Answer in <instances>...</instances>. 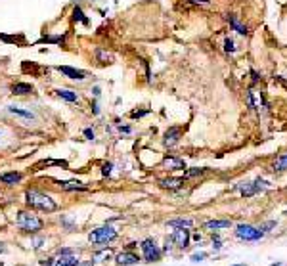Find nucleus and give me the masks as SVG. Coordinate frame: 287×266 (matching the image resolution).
<instances>
[{"mask_svg":"<svg viewBox=\"0 0 287 266\" xmlns=\"http://www.w3.org/2000/svg\"><path fill=\"white\" fill-rule=\"evenodd\" d=\"M142 251H144V258H146L148 262H155V260H159L161 258L159 247L155 245L153 239H146V241H142Z\"/></svg>","mask_w":287,"mask_h":266,"instance_id":"5","label":"nucleus"},{"mask_svg":"<svg viewBox=\"0 0 287 266\" xmlns=\"http://www.w3.org/2000/svg\"><path fill=\"white\" fill-rule=\"evenodd\" d=\"M235 266H241V264H235Z\"/></svg>","mask_w":287,"mask_h":266,"instance_id":"35","label":"nucleus"},{"mask_svg":"<svg viewBox=\"0 0 287 266\" xmlns=\"http://www.w3.org/2000/svg\"><path fill=\"white\" fill-rule=\"evenodd\" d=\"M62 188L67 190V192H71V190H86V186L83 182L79 180H69V182H62Z\"/></svg>","mask_w":287,"mask_h":266,"instance_id":"19","label":"nucleus"},{"mask_svg":"<svg viewBox=\"0 0 287 266\" xmlns=\"http://www.w3.org/2000/svg\"><path fill=\"white\" fill-rule=\"evenodd\" d=\"M115 260H117L119 266H130V264H136L140 258L138 255H134V253H130V251H125V253H119Z\"/></svg>","mask_w":287,"mask_h":266,"instance_id":"9","label":"nucleus"},{"mask_svg":"<svg viewBox=\"0 0 287 266\" xmlns=\"http://www.w3.org/2000/svg\"><path fill=\"white\" fill-rule=\"evenodd\" d=\"M111 169H113V165H111V163H106V165L102 167V172H104V174H109V172H111Z\"/></svg>","mask_w":287,"mask_h":266,"instance_id":"28","label":"nucleus"},{"mask_svg":"<svg viewBox=\"0 0 287 266\" xmlns=\"http://www.w3.org/2000/svg\"><path fill=\"white\" fill-rule=\"evenodd\" d=\"M117 237V230L113 226H102V228H96L94 232H90L88 235V241L90 243H109Z\"/></svg>","mask_w":287,"mask_h":266,"instance_id":"3","label":"nucleus"},{"mask_svg":"<svg viewBox=\"0 0 287 266\" xmlns=\"http://www.w3.org/2000/svg\"><path fill=\"white\" fill-rule=\"evenodd\" d=\"M8 111L14 113V115H20V117L27 119V121H35V115H33L31 111H25V109H20V107H14V106L8 107Z\"/></svg>","mask_w":287,"mask_h":266,"instance_id":"18","label":"nucleus"},{"mask_svg":"<svg viewBox=\"0 0 287 266\" xmlns=\"http://www.w3.org/2000/svg\"><path fill=\"white\" fill-rule=\"evenodd\" d=\"M163 165L167 167V169H186V165H184V161L180 159H174V157H165V161H163Z\"/></svg>","mask_w":287,"mask_h":266,"instance_id":"16","label":"nucleus"},{"mask_svg":"<svg viewBox=\"0 0 287 266\" xmlns=\"http://www.w3.org/2000/svg\"><path fill=\"white\" fill-rule=\"evenodd\" d=\"M235 234H237L239 239H245V241H256V239H260L264 235V232L260 228L249 226V224H239L237 230H235Z\"/></svg>","mask_w":287,"mask_h":266,"instance_id":"4","label":"nucleus"},{"mask_svg":"<svg viewBox=\"0 0 287 266\" xmlns=\"http://www.w3.org/2000/svg\"><path fill=\"white\" fill-rule=\"evenodd\" d=\"M230 226H232L230 220H209V222H205L207 230H222V228H230Z\"/></svg>","mask_w":287,"mask_h":266,"instance_id":"15","label":"nucleus"},{"mask_svg":"<svg viewBox=\"0 0 287 266\" xmlns=\"http://www.w3.org/2000/svg\"><path fill=\"white\" fill-rule=\"evenodd\" d=\"M2 251H4V245L0 243V253H2Z\"/></svg>","mask_w":287,"mask_h":266,"instance_id":"34","label":"nucleus"},{"mask_svg":"<svg viewBox=\"0 0 287 266\" xmlns=\"http://www.w3.org/2000/svg\"><path fill=\"white\" fill-rule=\"evenodd\" d=\"M92 264H94V262H92V260H88V262H85L83 266H92Z\"/></svg>","mask_w":287,"mask_h":266,"instance_id":"33","label":"nucleus"},{"mask_svg":"<svg viewBox=\"0 0 287 266\" xmlns=\"http://www.w3.org/2000/svg\"><path fill=\"white\" fill-rule=\"evenodd\" d=\"M56 94L60 98H64L67 102H77V94L71 92V90H65V88H60V90H56Z\"/></svg>","mask_w":287,"mask_h":266,"instance_id":"21","label":"nucleus"},{"mask_svg":"<svg viewBox=\"0 0 287 266\" xmlns=\"http://www.w3.org/2000/svg\"><path fill=\"white\" fill-rule=\"evenodd\" d=\"M274 170H287V153L274 161Z\"/></svg>","mask_w":287,"mask_h":266,"instance_id":"23","label":"nucleus"},{"mask_svg":"<svg viewBox=\"0 0 287 266\" xmlns=\"http://www.w3.org/2000/svg\"><path fill=\"white\" fill-rule=\"evenodd\" d=\"M224 48H226V52H234L235 50L234 41H232V39H226V41H224Z\"/></svg>","mask_w":287,"mask_h":266,"instance_id":"25","label":"nucleus"},{"mask_svg":"<svg viewBox=\"0 0 287 266\" xmlns=\"http://www.w3.org/2000/svg\"><path fill=\"white\" fill-rule=\"evenodd\" d=\"M266 188V182L262 180H255V182H245L239 186V190H241V195L245 197H251V195H255L256 192H260V190H264Z\"/></svg>","mask_w":287,"mask_h":266,"instance_id":"6","label":"nucleus"},{"mask_svg":"<svg viewBox=\"0 0 287 266\" xmlns=\"http://www.w3.org/2000/svg\"><path fill=\"white\" fill-rule=\"evenodd\" d=\"M203 169H193V170H188L186 172V178H191V176H197V174H201Z\"/></svg>","mask_w":287,"mask_h":266,"instance_id":"27","label":"nucleus"},{"mask_svg":"<svg viewBox=\"0 0 287 266\" xmlns=\"http://www.w3.org/2000/svg\"><path fill=\"white\" fill-rule=\"evenodd\" d=\"M191 2H195V4H209L211 0H191Z\"/></svg>","mask_w":287,"mask_h":266,"instance_id":"31","label":"nucleus"},{"mask_svg":"<svg viewBox=\"0 0 287 266\" xmlns=\"http://www.w3.org/2000/svg\"><path fill=\"white\" fill-rule=\"evenodd\" d=\"M41 266H52V258H48V260H44Z\"/></svg>","mask_w":287,"mask_h":266,"instance_id":"32","label":"nucleus"},{"mask_svg":"<svg viewBox=\"0 0 287 266\" xmlns=\"http://www.w3.org/2000/svg\"><path fill=\"white\" fill-rule=\"evenodd\" d=\"M169 226L170 228H191L193 220L191 218H176V220H170Z\"/></svg>","mask_w":287,"mask_h":266,"instance_id":"20","label":"nucleus"},{"mask_svg":"<svg viewBox=\"0 0 287 266\" xmlns=\"http://www.w3.org/2000/svg\"><path fill=\"white\" fill-rule=\"evenodd\" d=\"M180 136H182V130L178 127L169 128V130L165 132V144H167V146H174V144L180 140Z\"/></svg>","mask_w":287,"mask_h":266,"instance_id":"10","label":"nucleus"},{"mask_svg":"<svg viewBox=\"0 0 287 266\" xmlns=\"http://www.w3.org/2000/svg\"><path fill=\"white\" fill-rule=\"evenodd\" d=\"M172 241L178 245V247H188L190 243V230L188 228H176L174 234H172Z\"/></svg>","mask_w":287,"mask_h":266,"instance_id":"7","label":"nucleus"},{"mask_svg":"<svg viewBox=\"0 0 287 266\" xmlns=\"http://www.w3.org/2000/svg\"><path fill=\"white\" fill-rule=\"evenodd\" d=\"M18 226L20 230L27 232V234H37L43 230V220L33 213H27V211H20L18 213Z\"/></svg>","mask_w":287,"mask_h":266,"instance_id":"2","label":"nucleus"},{"mask_svg":"<svg viewBox=\"0 0 287 266\" xmlns=\"http://www.w3.org/2000/svg\"><path fill=\"white\" fill-rule=\"evenodd\" d=\"M191 258H193V260H195V262H197V260H199V258H205V255H203V253H199V255H193V256H191Z\"/></svg>","mask_w":287,"mask_h":266,"instance_id":"30","label":"nucleus"},{"mask_svg":"<svg viewBox=\"0 0 287 266\" xmlns=\"http://www.w3.org/2000/svg\"><path fill=\"white\" fill-rule=\"evenodd\" d=\"M226 22L230 23V25H232V29H234V31H237L239 35H247V27H245L243 23H239V20H237L235 16L228 14V16H226Z\"/></svg>","mask_w":287,"mask_h":266,"instance_id":"12","label":"nucleus"},{"mask_svg":"<svg viewBox=\"0 0 287 266\" xmlns=\"http://www.w3.org/2000/svg\"><path fill=\"white\" fill-rule=\"evenodd\" d=\"M25 197H27V203H29L31 207H35V209H41V211H46V213H52V211L58 209V205H56V201H54L52 197L43 192L27 190Z\"/></svg>","mask_w":287,"mask_h":266,"instance_id":"1","label":"nucleus"},{"mask_svg":"<svg viewBox=\"0 0 287 266\" xmlns=\"http://www.w3.org/2000/svg\"><path fill=\"white\" fill-rule=\"evenodd\" d=\"M182 178H163V180H159V184L163 186V188H169V190H176V188H180L182 186Z\"/></svg>","mask_w":287,"mask_h":266,"instance_id":"17","label":"nucleus"},{"mask_svg":"<svg viewBox=\"0 0 287 266\" xmlns=\"http://www.w3.org/2000/svg\"><path fill=\"white\" fill-rule=\"evenodd\" d=\"M20 180H22V172H6V174L0 176V182H4L8 186H14V184H18Z\"/></svg>","mask_w":287,"mask_h":266,"instance_id":"14","label":"nucleus"},{"mask_svg":"<svg viewBox=\"0 0 287 266\" xmlns=\"http://www.w3.org/2000/svg\"><path fill=\"white\" fill-rule=\"evenodd\" d=\"M58 71L65 77H69V79H75V81H83L86 79V73L85 71H81V69H75V67H69V65H60L58 67Z\"/></svg>","mask_w":287,"mask_h":266,"instance_id":"8","label":"nucleus"},{"mask_svg":"<svg viewBox=\"0 0 287 266\" xmlns=\"http://www.w3.org/2000/svg\"><path fill=\"white\" fill-rule=\"evenodd\" d=\"M12 92L18 94V96H25V94H31L33 86L27 85V83H16V85L12 86Z\"/></svg>","mask_w":287,"mask_h":266,"instance_id":"13","label":"nucleus"},{"mask_svg":"<svg viewBox=\"0 0 287 266\" xmlns=\"http://www.w3.org/2000/svg\"><path fill=\"white\" fill-rule=\"evenodd\" d=\"M85 136H86V138H90V140H92V138H94V132H92L90 128H86V130H85Z\"/></svg>","mask_w":287,"mask_h":266,"instance_id":"29","label":"nucleus"},{"mask_svg":"<svg viewBox=\"0 0 287 266\" xmlns=\"http://www.w3.org/2000/svg\"><path fill=\"white\" fill-rule=\"evenodd\" d=\"M56 266H79V260L73 253H67V255H60V258L56 260Z\"/></svg>","mask_w":287,"mask_h":266,"instance_id":"11","label":"nucleus"},{"mask_svg":"<svg viewBox=\"0 0 287 266\" xmlns=\"http://www.w3.org/2000/svg\"><path fill=\"white\" fill-rule=\"evenodd\" d=\"M73 20H75V22H83L85 25L88 23V20L85 18V14H83V10H81V8H75V10H73Z\"/></svg>","mask_w":287,"mask_h":266,"instance_id":"24","label":"nucleus"},{"mask_svg":"<svg viewBox=\"0 0 287 266\" xmlns=\"http://www.w3.org/2000/svg\"><path fill=\"white\" fill-rule=\"evenodd\" d=\"M96 58H98V62H104V64L113 62V56L107 52V50H102V48H98V50H96Z\"/></svg>","mask_w":287,"mask_h":266,"instance_id":"22","label":"nucleus"},{"mask_svg":"<svg viewBox=\"0 0 287 266\" xmlns=\"http://www.w3.org/2000/svg\"><path fill=\"white\" fill-rule=\"evenodd\" d=\"M109 256V251H100L94 255V260H102V258H107Z\"/></svg>","mask_w":287,"mask_h":266,"instance_id":"26","label":"nucleus"}]
</instances>
